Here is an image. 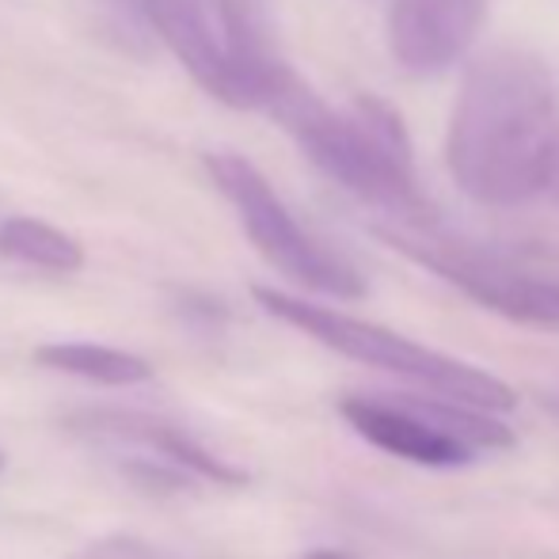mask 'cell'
Returning a JSON list of instances; mask_svg holds the SVG:
<instances>
[{"label":"cell","instance_id":"cell-1","mask_svg":"<svg viewBox=\"0 0 559 559\" xmlns=\"http://www.w3.org/2000/svg\"><path fill=\"white\" fill-rule=\"evenodd\" d=\"M445 164L464 199L514 210L559 176V84L548 61L522 46L479 53L456 88Z\"/></svg>","mask_w":559,"mask_h":559},{"label":"cell","instance_id":"cell-2","mask_svg":"<svg viewBox=\"0 0 559 559\" xmlns=\"http://www.w3.org/2000/svg\"><path fill=\"white\" fill-rule=\"evenodd\" d=\"M263 111L297 141L312 168L346 194L389 214L396 225L430 222V202L415 179L412 141L396 107L377 96H358L338 111L289 69Z\"/></svg>","mask_w":559,"mask_h":559},{"label":"cell","instance_id":"cell-3","mask_svg":"<svg viewBox=\"0 0 559 559\" xmlns=\"http://www.w3.org/2000/svg\"><path fill=\"white\" fill-rule=\"evenodd\" d=\"M251 297H255L259 309L271 312L274 320L289 324L294 332H305L309 338H317L320 346H328V350L343 354V358H350V361L407 377V381H419L449 400H461V404L484 407V412H495V415H507L518 407V392L510 389L502 377L487 373V369H479V366H468V361H461V358H449V354L435 350V346L415 343V338L392 332V328L346 317V312L328 309V305H317V301H305V297L286 294V289L255 286Z\"/></svg>","mask_w":559,"mask_h":559},{"label":"cell","instance_id":"cell-4","mask_svg":"<svg viewBox=\"0 0 559 559\" xmlns=\"http://www.w3.org/2000/svg\"><path fill=\"white\" fill-rule=\"evenodd\" d=\"M373 236L412 259L415 266L438 274L468 301L484 305L495 317L530 328H559V274L514 251L472 243L461 236H442L423 225H373Z\"/></svg>","mask_w":559,"mask_h":559},{"label":"cell","instance_id":"cell-5","mask_svg":"<svg viewBox=\"0 0 559 559\" xmlns=\"http://www.w3.org/2000/svg\"><path fill=\"white\" fill-rule=\"evenodd\" d=\"M206 171L214 179V187L228 199V206L236 210L248 240L255 243V251L274 266L278 274H286L289 282H297L301 289L312 294L338 297V301H358L366 297V278L354 263H346L338 251L328 243H320L301 222L294 217V210L282 202V194L271 187V179L240 153H206Z\"/></svg>","mask_w":559,"mask_h":559},{"label":"cell","instance_id":"cell-6","mask_svg":"<svg viewBox=\"0 0 559 559\" xmlns=\"http://www.w3.org/2000/svg\"><path fill=\"white\" fill-rule=\"evenodd\" d=\"M491 0H392L389 50L412 76H442L468 58Z\"/></svg>","mask_w":559,"mask_h":559},{"label":"cell","instance_id":"cell-7","mask_svg":"<svg viewBox=\"0 0 559 559\" xmlns=\"http://www.w3.org/2000/svg\"><path fill=\"white\" fill-rule=\"evenodd\" d=\"M138 8L148 20V27L156 31V38L194 76L199 88H206L217 104L251 111L248 88H243L233 58H228V46L210 0H138Z\"/></svg>","mask_w":559,"mask_h":559},{"label":"cell","instance_id":"cell-8","mask_svg":"<svg viewBox=\"0 0 559 559\" xmlns=\"http://www.w3.org/2000/svg\"><path fill=\"white\" fill-rule=\"evenodd\" d=\"M338 415L369 445L384 449L392 456H404L412 464H423V468H461V464H468L476 456V449L442 430L435 419H427L407 396H343L338 400Z\"/></svg>","mask_w":559,"mask_h":559},{"label":"cell","instance_id":"cell-9","mask_svg":"<svg viewBox=\"0 0 559 559\" xmlns=\"http://www.w3.org/2000/svg\"><path fill=\"white\" fill-rule=\"evenodd\" d=\"M76 430H88L99 438H126V442H145L168 464L183 468L191 479H210V484L222 487H243L248 484V472L236 468V464L222 461L217 453H210L199 438H191L187 430L160 423L153 415H138V412H88L73 423Z\"/></svg>","mask_w":559,"mask_h":559},{"label":"cell","instance_id":"cell-10","mask_svg":"<svg viewBox=\"0 0 559 559\" xmlns=\"http://www.w3.org/2000/svg\"><path fill=\"white\" fill-rule=\"evenodd\" d=\"M35 361L46 369L84 377V381L96 384H141L153 377V366L141 354L118 350V346L104 343H46L35 350Z\"/></svg>","mask_w":559,"mask_h":559},{"label":"cell","instance_id":"cell-11","mask_svg":"<svg viewBox=\"0 0 559 559\" xmlns=\"http://www.w3.org/2000/svg\"><path fill=\"white\" fill-rule=\"evenodd\" d=\"M0 255L53 274H73L84 266L81 240L61 233L58 225L38 222V217H8V222H0Z\"/></svg>","mask_w":559,"mask_h":559},{"label":"cell","instance_id":"cell-12","mask_svg":"<svg viewBox=\"0 0 559 559\" xmlns=\"http://www.w3.org/2000/svg\"><path fill=\"white\" fill-rule=\"evenodd\" d=\"M66 559H176V556H168L164 548H153L141 537L115 533V537H99V540H92V545L76 548V552Z\"/></svg>","mask_w":559,"mask_h":559},{"label":"cell","instance_id":"cell-13","mask_svg":"<svg viewBox=\"0 0 559 559\" xmlns=\"http://www.w3.org/2000/svg\"><path fill=\"white\" fill-rule=\"evenodd\" d=\"M301 559H350V556L335 552V548H317V552H309V556H301Z\"/></svg>","mask_w":559,"mask_h":559},{"label":"cell","instance_id":"cell-14","mask_svg":"<svg viewBox=\"0 0 559 559\" xmlns=\"http://www.w3.org/2000/svg\"><path fill=\"white\" fill-rule=\"evenodd\" d=\"M0 468H4V453H0Z\"/></svg>","mask_w":559,"mask_h":559}]
</instances>
